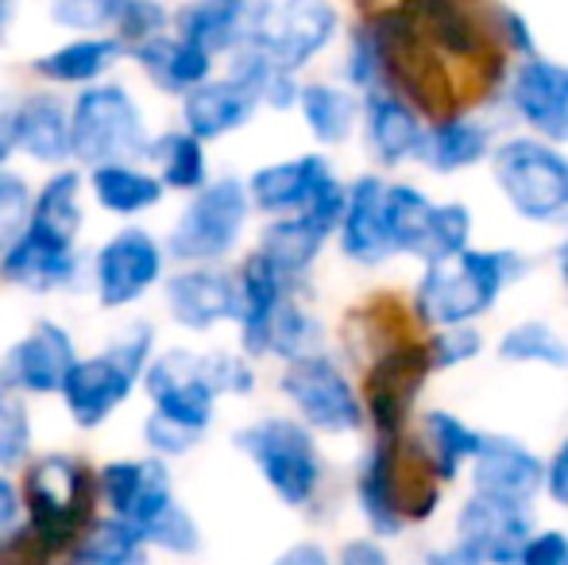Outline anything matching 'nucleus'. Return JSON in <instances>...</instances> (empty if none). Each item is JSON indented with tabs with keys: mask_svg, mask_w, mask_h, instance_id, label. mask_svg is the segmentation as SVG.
<instances>
[{
	"mask_svg": "<svg viewBox=\"0 0 568 565\" xmlns=\"http://www.w3.org/2000/svg\"><path fill=\"white\" fill-rule=\"evenodd\" d=\"M495 356L503 364H530V369L565 372L568 369V341L541 317L515 322L495 345Z\"/></svg>",
	"mask_w": 568,
	"mask_h": 565,
	"instance_id": "nucleus-40",
	"label": "nucleus"
},
{
	"mask_svg": "<svg viewBox=\"0 0 568 565\" xmlns=\"http://www.w3.org/2000/svg\"><path fill=\"white\" fill-rule=\"evenodd\" d=\"M163 310L179 330L213 333L236 322V275L225 264H186L166 272Z\"/></svg>",
	"mask_w": 568,
	"mask_h": 565,
	"instance_id": "nucleus-20",
	"label": "nucleus"
},
{
	"mask_svg": "<svg viewBox=\"0 0 568 565\" xmlns=\"http://www.w3.org/2000/svg\"><path fill=\"white\" fill-rule=\"evenodd\" d=\"M143 163L155 171V179L163 182L166 194H194L202 190L205 182L213 179L210 174V151H205L202 140H194L186 129H163L159 137H151L148 155Z\"/></svg>",
	"mask_w": 568,
	"mask_h": 565,
	"instance_id": "nucleus-35",
	"label": "nucleus"
},
{
	"mask_svg": "<svg viewBox=\"0 0 568 565\" xmlns=\"http://www.w3.org/2000/svg\"><path fill=\"white\" fill-rule=\"evenodd\" d=\"M4 4H8V0H0V20H4Z\"/></svg>",
	"mask_w": 568,
	"mask_h": 565,
	"instance_id": "nucleus-58",
	"label": "nucleus"
},
{
	"mask_svg": "<svg viewBox=\"0 0 568 565\" xmlns=\"http://www.w3.org/2000/svg\"><path fill=\"white\" fill-rule=\"evenodd\" d=\"M163 31H171V8L163 0H124L109 36H116L124 43V51H132V47L148 43V39L163 36Z\"/></svg>",
	"mask_w": 568,
	"mask_h": 565,
	"instance_id": "nucleus-44",
	"label": "nucleus"
},
{
	"mask_svg": "<svg viewBox=\"0 0 568 565\" xmlns=\"http://www.w3.org/2000/svg\"><path fill=\"white\" fill-rule=\"evenodd\" d=\"M464 249H471V210L464 202H437L422 264H442L460 256Z\"/></svg>",
	"mask_w": 568,
	"mask_h": 565,
	"instance_id": "nucleus-43",
	"label": "nucleus"
},
{
	"mask_svg": "<svg viewBox=\"0 0 568 565\" xmlns=\"http://www.w3.org/2000/svg\"><path fill=\"white\" fill-rule=\"evenodd\" d=\"M128 59L135 62L143 78L151 82V90H159L163 98H186L194 85H202L205 78H213V67L217 62L205 51H197L194 43H186L174 31H163V36L148 39V43L132 47Z\"/></svg>",
	"mask_w": 568,
	"mask_h": 565,
	"instance_id": "nucleus-31",
	"label": "nucleus"
},
{
	"mask_svg": "<svg viewBox=\"0 0 568 565\" xmlns=\"http://www.w3.org/2000/svg\"><path fill=\"white\" fill-rule=\"evenodd\" d=\"M0 565H4V562H0Z\"/></svg>",
	"mask_w": 568,
	"mask_h": 565,
	"instance_id": "nucleus-60",
	"label": "nucleus"
},
{
	"mask_svg": "<svg viewBox=\"0 0 568 565\" xmlns=\"http://www.w3.org/2000/svg\"><path fill=\"white\" fill-rule=\"evenodd\" d=\"M78 361V341L70 325L54 317H39L28 333L12 341L0 353V387L16 392L20 400H54L67 380L70 364Z\"/></svg>",
	"mask_w": 568,
	"mask_h": 565,
	"instance_id": "nucleus-16",
	"label": "nucleus"
},
{
	"mask_svg": "<svg viewBox=\"0 0 568 565\" xmlns=\"http://www.w3.org/2000/svg\"><path fill=\"white\" fill-rule=\"evenodd\" d=\"M437 198H429L414 182H387L383 186V236H387L390 256L422 260L434 225Z\"/></svg>",
	"mask_w": 568,
	"mask_h": 565,
	"instance_id": "nucleus-34",
	"label": "nucleus"
},
{
	"mask_svg": "<svg viewBox=\"0 0 568 565\" xmlns=\"http://www.w3.org/2000/svg\"><path fill=\"white\" fill-rule=\"evenodd\" d=\"M541 500L549 507L568 515V430L557 437V445L546 453V481H541Z\"/></svg>",
	"mask_w": 568,
	"mask_h": 565,
	"instance_id": "nucleus-50",
	"label": "nucleus"
},
{
	"mask_svg": "<svg viewBox=\"0 0 568 565\" xmlns=\"http://www.w3.org/2000/svg\"><path fill=\"white\" fill-rule=\"evenodd\" d=\"M23 535L43 562L70 558L82 531L98 519V468L70 450L31 453L20 468Z\"/></svg>",
	"mask_w": 568,
	"mask_h": 565,
	"instance_id": "nucleus-2",
	"label": "nucleus"
},
{
	"mask_svg": "<svg viewBox=\"0 0 568 565\" xmlns=\"http://www.w3.org/2000/svg\"><path fill=\"white\" fill-rule=\"evenodd\" d=\"M333 179H341V174H337V167L329 163V155H322V151H302V155L255 167L244 179V190H247V202H252V213L271 221V218L306 213V205L314 202Z\"/></svg>",
	"mask_w": 568,
	"mask_h": 565,
	"instance_id": "nucleus-22",
	"label": "nucleus"
},
{
	"mask_svg": "<svg viewBox=\"0 0 568 565\" xmlns=\"http://www.w3.org/2000/svg\"><path fill=\"white\" fill-rule=\"evenodd\" d=\"M232 445L286 512L310 515L325 500L329 461H325L322 437L294 415L252 418L232 434Z\"/></svg>",
	"mask_w": 568,
	"mask_h": 565,
	"instance_id": "nucleus-4",
	"label": "nucleus"
},
{
	"mask_svg": "<svg viewBox=\"0 0 568 565\" xmlns=\"http://www.w3.org/2000/svg\"><path fill=\"white\" fill-rule=\"evenodd\" d=\"M530 260L515 249H464L442 264H422L414 283V314L434 330L476 325L495 310L510 283L526 280Z\"/></svg>",
	"mask_w": 568,
	"mask_h": 565,
	"instance_id": "nucleus-5",
	"label": "nucleus"
},
{
	"mask_svg": "<svg viewBox=\"0 0 568 565\" xmlns=\"http://www.w3.org/2000/svg\"><path fill=\"white\" fill-rule=\"evenodd\" d=\"M557 272H561V283H565V291H568V236L561 241V249H557Z\"/></svg>",
	"mask_w": 568,
	"mask_h": 565,
	"instance_id": "nucleus-56",
	"label": "nucleus"
},
{
	"mask_svg": "<svg viewBox=\"0 0 568 565\" xmlns=\"http://www.w3.org/2000/svg\"><path fill=\"white\" fill-rule=\"evenodd\" d=\"M128 59L124 43L109 31L101 36H70L59 47L36 54L28 62L31 78H39L51 90H85V85L109 82V74Z\"/></svg>",
	"mask_w": 568,
	"mask_h": 565,
	"instance_id": "nucleus-26",
	"label": "nucleus"
},
{
	"mask_svg": "<svg viewBox=\"0 0 568 565\" xmlns=\"http://www.w3.org/2000/svg\"><path fill=\"white\" fill-rule=\"evenodd\" d=\"M202 372L213 392H217V400H247L260 387L255 361L240 353V349H202Z\"/></svg>",
	"mask_w": 568,
	"mask_h": 565,
	"instance_id": "nucleus-42",
	"label": "nucleus"
},
{
	"mask_svg": "<svg viewBox=\"0 0 568 565\" xmlns=\"http://www.w3.org/2000/svg\"><path fill=\"white\" fill-rule=\"evenodd\" d=\"M314 353H325V325H322V317L298 299V291H291L283 306H278L275 322H271L267 361L291 364Z\"/></svg>",
	"mask_w": 568,
	"mask_h": 565,
	"instance_id": "nucleus-39",
	"label": "nucleus"
},
{
	"mask_svg": "<svg viewBox=\"0 0 568 565\" xmlns=\"http://www.w3.org/2000/svg\"><path fill=\"white\" fill-rule=\"evenodd\" d=\"M267 0H186L171 8V31L205 51L213 62L232 59L252 43Z\"/></svg>",
	"mask_w": 568,
	"mask_h": 565,
	"instance_id": "nucleus-23",
	"label": "nucleus"
},
{
	"mask_svg": "<svg viewBox=\"0 0 568 565\" xmlns=\"http://www.w3.org/2000/svg\"><path fill=\"white\" fill-rule=\"evenodd\" d=\"M23 523V500L16 473H0V538H8Z\"/></svg>",
	"mask_w": 568,
	"mask_h": 565,
	"instance_id": "nucleus-53",
	"label": "nucleus"
},
{
	"mask_svg": "<svg viewBox=\"0 0 568 565\" xmlns=\"http://www.w3.org/2000/svg\"><path fill=\"white\" fill-rule=\"evenodd\" d=\"M70 558L78 565H151L155 554H151L148 538L124 519H113V515L98 512V519L82 531V538L74 543Z\"/></svg>",
	"mask_w": 568,
	"mask_h": 565,
	"instance_id": "nucleus-38",
	"label": "nucleus"
},
{
	"mask_svg": "<svg viewBox=\"0 0 568 565\" xmlns=\"http://www.w3.org/2000/svg\"><path fill=\"white\" fill-rule=\"evenodd\" d=\"M85 194L98 202L101 213L132 225L163 205L166 190L148 163H105L85 171Z\"/></svg>",
	"mask_w": 568,
	"mask_h": 565,
	"instance_id": "nucleus-32",
	"label": "nucleus"
},
{
	"mask_svg": "<svg viewBox=\"0 0 568 565\" xmlns=\"http://www.w3.org/2000/svg\"><path fill=\"white\" fill-rule=\"evenodd\" d=\"M120 4L116 0H47V16L54 28L74 31V36H101L113 31Z\"/></svg>",
	"mask_w": 568,
	"mask_h": 565,
	"instance_id": "nucleus-46",
	"label": "nucleus"
},
{
	"mask_svg": "<svg viewBox=\"0 0 568 565\" xmlns=\"http://www.w3.org/2000/svg\"><path fill=\"white\" fill-rule=\"evenodd\" d=\"M499 36H503L507 54H515V62L538 54V36H534V23L526 20V12H518V8H510V4L499 8Z\"/></svg>",
	"mask_w": 568,
	"mask_h": 565,
	"instance_id": "nucleus-51",
	"label": "nucleus"
},
{
	"mask_svg": "<svg viewBox=\"0 0 568 565\" xmlns=\"http://www.w3.org/2000/svg\"><path fill=\"white\" fill-rule=\"evenodd\" d=\"M47 565H78L74 558H54V562H47Z\"/></svg>",
	"mask_w": 568,
	"mask_h": 565,
	"instance_id": "nucleus-57",
	"label": "nucleus"
},
{
	"mask_svg": "<svg viewBox=\"0 0 568 565\" xmlns=\"http://www.w3.org/2000/svg\"><path fill=\"white\" fill-rule=\"evenodd\" d=\"M329 241L333 236L322 233L314 221L294 213V218H271L267 225L260 229V236H255L252 252L263 260V264L275 268L283 280L306 283V275L314 272V264L322 260V252Z\"/></svg>",
	"mask_w": 568,
	"mask_h": 565,
	"instance_id": "nucleus-33",
	"label": "nucleus"
},
{
	"mask_svg": "<svg viewBox=\"0 0 568 565\" xmlns=\"http://www.w3.org/2000/svg\"><path fill=\"white\" fill-rule=\"evenodd\" d=\"M174 504L182 500L171 461L140 453V457H109L98 465V507L113 519L132 523L140 535H148Z\"/></svg>",
	"mask_w": 568,
	"mask_h": 565,
	"instance_id": "nucleus-14",
	"label": "nucleus"
},
{
	"mask_svg": "<svg viewBox=\"0 0 568 565\" xmlns=\"http://www.w3.org/2000/svg\"><path fill=\"white\" fill-rule=\"evenodd\" d=\"M255 113H260V101H255V93L247 85H240L229 74H213L182 98L179 129H186L190 137L210 148L217 140H229L232 132L247 129L255 121Z\"/></svg>",
	"mask_w": 568,
	"mask_h": 565,
	"instance_id": "nucleus-27",
	"label": "nucleus"
},
{
	"mask_svg": "<svg viewBox=\"0 0 568 565\" xmlns=\"http://www.w3.org/2000/svg\"><path fill=\"white\" fill-rule=\"evenodd\" d=\"M383 186L379 174H359L348 182L344 213L337 225V249L348 264L356 268H379L390 260L387 236H383Z\"/></svg>",
	"mask_w": 568,
	"mask_h": 565,
	"instance_id": "nucleus-29",
	"label": "nucleus"
},
{
	"mask_svg": "<svg viewBox=\"0 0 568 565\" xmlns=\"http://www.w3.org/2000/svg\"><path fill=\"white\" fill-rule=\"evenodd\" d=\"M12 117L16 155L47 171L70 163V101L59 90H28L12 101Z\"/></svg>",
	"mask_w": 568,
	"mask_h": 565,
	"instance_id": "nucleus-28",
	"label": "nucleus"
},
{
	"mask_svg": "<svg viewBox=\"0 0 568 565\" xmlns=\"http://www.w3.org/2000/svg\"><path fill=\"white\" fill-rule=\"evenodd\" d=\"M348 496L364 535L390 546L403 543L410 531L434 523L445 507V488L429 481L426 468L410 457L406 437L403 442L367 437L352 461Z\"/></svg>",
	"mask_w": 568,
	"mask_h": 565,
	"instance_id": "nucleus-1",
	"label": "nucleus"
},
{
	"mask_svg": "<svg viewBox=\"0 0 568 565\" xmlns=\"http://www.w3.org/2000/svg\"><path fill=\"white\" fill-rule=\"evenodd\" d=\"M541 481H546V453L534 450L526 437L499 434V430H487L484 445L464 476L468 492H476V496L526 507L541 504Z\"/></svg>",
	"mask_w": 568,
	"mask_h": 565,
	"instance_id": "nucleus-18",
	"label": "nucleus"
},
{
	"mask_svg": "<svg viewBox=\"0 0 568 565\" xmlns=\"http://www.w3.org/2000/svg\"><path fill=\"white\" fill-rule=\"evenodd\" d=\"M329 554H333V565H398L390 543H379V538L364 535V531H359V535L341 538Z\"/></svg>",
	"mask_w": 568,
	"mask_h": 565,
	"instance_id": "nucleus-49",
	"label": "nucleus"
},
{
	"mask_svg": "<svg viewBox=\"0 0 568 565\" xmlns=\"http://www.w3.org/2000/svg\"><path fill=\"white\" fill-rule=\"evenodd\" d=\"M538 523V507L464 492L453 507L449 543L484 565H518V554Z\"/></svg>",
	"mask_w": 568,
	"mask_h": 565,
	"instance_id": "nucleus-15",
	"label": "nucleus"
},
{
	"mask_svg": "<svg viewBox=\"0 0 568 565\" xmlns=\"http://www.w3.org/2000/svg\"><path fill=\"white\" fill-rule=\"evenodd\" d=\"M518 565H568V527L538 523L518 554Z\"/></svg>",
	"mask_w": 568,
	"mask_h": 565,
	"instance_id": "nucleus-48",
	"label": "nucleus"
},
{
	"mask_svg": "<svg viewBox=\"0 0 568 565\" xmlns=\"http://www.w3.org/2000/svg\"><path fill=\"white\" fill-rule=\"evenodd\" d=\"M298 117L322 148H341L359 129V98L341 82H302Z\"/></svg>",
	"mask_w": 568,
	"mask_h": 565,
	"instance_id": "nucleus-36",
	"label": "nucleus"
},
{
	"mask_svg": "<svg viewBox=\"0 0 568 565\" xmlns=\"http://www.w3.org/2000/svg\"><path fill=\"white\" fill-rule=\"evenodd\" d=\"M166 268H171V256L151 229L120 225L113 236H105L93 249L85 280H90L98 306L105 314H116V310H128L148 299L166 280Z\"/></svg>",
	"mask_w": 568,
	"mask_h": 565,
	"instance_id": "nucleus-11",
	"label": "nucleus"
},
{
	"mask_svg": "<svg viewBox=\"0 0 568 565\" xmlns=\"http://www.w3.org/2000/svg\"><path fill=\"white\" fill-rule=\"evenodd\" d=\"M116 4H124V0H116Z\"/></svg>",
	"mask_w": 568,
	"mask_h": 565,
	"instance_id": "nucleus-59",
	"label": "nucleus"
},
{
	"mask_svg": "<svg viewBox=\"0 0 568 565\" xmlns=\"http://www.w3.org/2000/svg\"><path fill=\"white\" fill-rule=\"evenodd\" d=\"M491 148H495L491 124L476 121L468 113H445L426 121L414 163H422L434 174H460L479 167L484 159H491Z\"/></svg>",
	"mask_w": 568,
	"mask_h": 565,
	"instance_id": "nucleus-30",
	"label": "nucleus"
},
{
	"mask_svg": "<svg viewBox=\"0 0 568 565\" xmlns=\"http://www.w3.org/2000/svg\"><path fill=\"white\" fill-rule=\"evenodd\" d=\"M418 565H484V562H476L471 554H464L460 546H453L449 538H445V543L426 546V551H422V562Z\"/></svg>",
	"mask_w": 568,
	"mask_h": 565,
	"instance_id": "nucleus-54",
	"label": "nucleus"
},
{
	"mask_svg": "<svg viewBox=\"0 0 568 565\" xmlns=\"http://www.w3.org/2000/svg\"><path fill=\"white\" fill-rule=\"evenodd\" d=\"M429 372L434 369H429L426 345H418V341L387 345L375 356L364 387H359L367 415V437L403 442L410 434L414 415H418V395L426 392Z\"/></svg>",
	"mask_w": 568,
	"mask_h": 565,
	"instance_id": "nucleus-12",
	"label": "nucleus"
},
{
	"mask_svg": "<svg viewBox=\"0 0 568 565\" xmlns=\"http://www.w3.org/2000/svg\"><path fill=\"white\" fill-rule=\"evenodd\" d=\"M140 392L148 400V415L186 430L197 442H205L213 423H217L221 400L202 372V349H190V345L155 349V356L143 369Z\"/></svg>",
	"mask_w": 568,
	"mask_h": 565,
	"instance_id": "nucleus-10",
	"label": "nucleus"
},
{
	"mask_svg": "<svg viewBox=\"0 0 568 565\" xmlns=\"http://www.w3.org/2000/svg\"><path fill=\"white\" fill-rule=\"evenodd\" d=\"M426 356L434 372L464 369V364L484 356V333L476 325H445V330H434L426 341Z\"/></svg>",
	"mask_w": 568,
	"mask_h": 565,
	"instance_id": "nucleus-45",
	"label": "nucleus"
},
{
	"mask_svg": "<svg viewBox=\"0 0 568 565\" xmlns=\"http://www.w3.org/2000/svg\"><path fill=\"white\" fill-rule=\"evenodd\" d=\"M31 225L51 229L59 236L78 241L85 229V171L74 163L54 167L39 190L31 194Z\"/></svg>",
	"mask_w": 568,
	"mask_h": 565,
	"instance_id": "nucleus-37",
	"label": "nucleus"
},
{
	"mask_svg": "<svg viewBox=\"0 0 568 565\" xmlns=\"http://www.w3.org/2000/svg\"><path fill=\"white\" fill-rule=\"evenodd\" d=\"M236 349L252 361H267V333L275 322L278 306L286 302V294L298 291L302 283H291L275 272L271 264H263L255 252H247L240 260L236 272Z\"/></svg>",
	"mask_w": 568,
	"mask_h": 565,
	"instance_id": "nucleus-24",
	"label": "nucleus"
},
{
	"mask_svg": "<svg viewBox=\"0 0 568 565\" xmlns=\"http://www.w3.org/2000/svg\"><path fill=\"white\" fill-rule=\"evenodd\" d=\"M503 98L526 129V137H538L554 148L568 143V62L549 59L541 51L518 59Z\"/></svg>",
	"mask_w": 568,
	"mask_h": 565,
	"instance_id": "nucleus-17",
	"label": "nucleus"
},
{
	"mask_svg": "<svg viewBox=\"0 0 568 565\" xmlns=\"http://www.w3.org/2000/svg\"><path fill=\"white\" fill-rule=\"evenodd\" d=\"M341 36V8L333 0H267L252 43L275 70L302 74Z\"/></svg>",
	"mask_w": 568,
	"mask_h": 565,
	"instance_id": "nucleus-13",
	"label": "nucleus"
},
{
	"mask_svg": "<svg viewBox=\"0 0 568 565\" xmlns=\"http://www.w3.org/2000/svg\"><path fill=\"white\" fill-rule=\"evenodd\" d=\"M31 182L12 167H0V256L16 244L31 218Z\"/></svg>",
	"mask_w": 568,
	"mask_h": 565,
	"instance_id": "nucleus-47",
	"label": "nucleus"
},
{
	"mask_svg": "<svg viewBox=\"0 0 568 565\" xmlns=\"http://www.w3.org/2000/svg\"><path fill=\"white\" fill-rule=\"evenodd\" d=\"M247 225H252V202L244 179L221 174L186 198L179 218L171 221V233L163 236V249L179 268L225 264L244 244Z\"/></svg>",
	"mask_w": 568,
	"mask_h": 565,
	"instance_id": "nucleus-8",
	"label": "nucleus"
},
{
	"mask_svg": "<svg viewBox=\"0 0 568 565\" xmlns=\"http://www.w3.org/2000/svg\"><path fill=\"white\" fill-rule=\"evenodd\" d=\"M359 129H364L367 155L395 171L403 163H414L422 132H426V117L395 90H372L359 98Z\"/></svg>",
	"mask_w": 568,
	"mask_h": 565,
	"instance_id": "nucleus-25",
	"label": "nucleus"
},
{
	"mask_svg": "<svg viewBox=\"0 0 568 565\" xmlns=\"http://www.w3.org/2000/svg\"><path fill=\"white\" fill-rule=\"evenodd\" d=\"M16 159V117H12V101L0 105V167H8Z\"/></svg>",
	"mask_w": 568,
	"mask_h": 565,
	"instance_id": "nucleus-55",
	"label": "nucleus"
},
{
	"mask_svg": "<svg viewBox=\"0 0 568 565\" xmlns=\"http://www.w3.org/2000/svg\"><path fill=\"white\" fill-rule=\"evenodd\" d=\"M159 349V330L148 317H135L124 330H116L109 337L105 349L98 353H78V361L70 364L67 380H62L59 395L70 426L93 434V430L109 426L113 415L140 392V380L148 361Z\"/></svg>",
	"mask_w": 568,
	"mask_h": 565,
	"instance_id": "nucleus-3",
	"label": "nucleus"
},
{
	"mask_svg": "<svg viewBox=\"0 0 568 565\" xmlns=\"http://www.w3.org/2000/svg\"><path fill=\"white\" fill-rule=\"evenodd\" d=\"M491 182L518 221L568 229V155L538 137H507L491 148Z\"/></svg>",
	"mask_w": 568,
	"mask_h": 565,
	"instance_id": "nucleus-6",
	"label": "nucleus"
},
{
	"mask_svg": "<svg viewBox=\"0 0 568 565\" xmlns=\"http://www.w3.org/2000/svg\"><path fill=\"white\" fill-rule=\"evenodd\" d=\"M151 143L148 113L120 82L85 85L70 98V163L93 171L105 163H143Z\"/></svg>",
	"mask_w": 568,
	"mask_h": 565,
	"instance_id": "nucleus-7",
	"label": "nucleus"
},
{
	"mask_svg": "<svg viewBox=\"0 0 568 565\" xmlns=\"http://www.w3.org/2000/svg\"><path fill=\"white\" fill-rule=\"evenodd\" d=\"M291 415L317 437H359L367 434L364 395L348 369L333 353H314L283 364L275 380Z\"/></svg>",
	"mask_w": 568,
	"mask_h": 565,
	"instance_id": "nucleus-9",
	"label": "nucleus"
},
{
	"mask_svg": "<svg viewBox=\"0 0 568 565\" xmlns=\"http://www.w3.org/2000/svg\"><path fill=\"white\" fill-rule=\"evenodd\" d=\"M484 434L476 423L456 415L449 407H426L414 415V426L406 434V450L410 457L426 468L429 481H437L445 492L468 476V465L476 461Z\"/></svg>",
	"mask_w": 568,
	"mask_h": 565,
	"instance_id": "nucleus-21",
	"label": "nucleus"
},
{
	"mask_svg": "<svg viewBox=\"0 0 568 565\" xmlns=\"http://www.w3.org/2000/svg\"><path fill=\"white\" fill-rule=\"evenodd\" d=\"M271 565H333V554L322 538H294L271 558Z\"/></svg>",
	"mask_w": 568,
	"mask_h": 565,
	"instance_id": "nucleus-52",
	"label": "nucleus"
},
{
	"mask_svg": "<svg viewBox=\"0 0 568 565\" xmlns=\"http://www.w3.org/2000/svg\"><path fill=\"white\" fill-rule=\"evenodd\" d=\"M82 244L28 221L12 249L0 256V283L28 294H59L82 283Z\"/></svg>",
	"mask_w": 568,
	"mask_h": 565,
	"instance_id": "nucleus-19",
	"label": "nucleus"
},
{
	"mask_svg": "<svg viewBox=\"0 0 568 565\" xmlns=\"http://www.w3.org/2000/svg\"><path fill=\"white\" fill-rule=\"evenodd\" d=\"M36 453V418L28 400L0 387V473H20Z\"/></svg>",
	"mask_w": 568,
	"mask_h": 565,
	"instance_id": "nucleus-41",
	"label": "nucleus"
}]
</instances>
